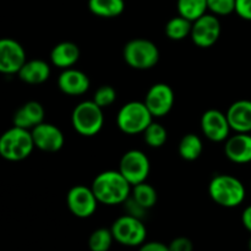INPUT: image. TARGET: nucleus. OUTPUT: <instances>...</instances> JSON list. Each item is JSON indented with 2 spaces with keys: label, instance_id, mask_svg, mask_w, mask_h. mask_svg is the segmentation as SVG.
<instances>
[{
  "label": "nucleus",
  "instance_id": "10",
  "mask_svg": "<svg viewBox=\"0 0 251 251\" xmlns=\"http://www.w3.org/2000/svg\"><path fill=\"white\" fill-rule=\"evenodd\" d=\"M98 203L92 188L86 185L73 186L66 195L69 211L77 218L91 217L97 210Z\"/></svg>",
  "mask_w": 251,
  "mask_h": 251
},
{
  "label": "nucleus",
  "instance_id": "8",
  "mask_svg": "<svg viewBox=\"0 0 251 251\" xmlns=\"http://www.w3.org/2000/svg\"><path fill=\"white\" fill-rule=\"evenodd\" d=\"M118 171L131 184V186H134L146 181L151 171V164L149 157L144 152L140 150H130L120 158Z\"/></svg>",
  "mask_w": 251,
  "mask_h": 251
},
{
  "label": "nucleus",
  "instance_id": "12",
  "mask_svg": "<svg viewBox=\"0 0 251 251\" xmlns=\"http://www.w3.org/2000/svg\"><path fill=\"white\" fill-rule=\"evenodd\" d=\"M26 61V51L21 43L6 37L0 38V74H17Z\"/></svg>",
  "mask_w": 251,
  "mask_h": 251
},
{
  "label": "nucleus",
  "instance_id": "15",
  "mask_svg": "<svg viewBox=\"0 0 251 251\" xmlns=\"http://www.w3.org/2000/svg\"><path fill=\"white\" fill-rule=\"evenodd\" d=\"M225 154L230 162L245 164L251 162V135L237 132L226 140Z\"/></svg>",
  "mask_w": 251,
  "mask_h": 251
},
{
  "label": "nucleus",
  "instance_id": "17",
  "mask_svg": "<svg viewBox=\"0 0 251 251\" xmlns=\"http://www.w3.org/2000/svg\"><path fill=\"white\" fill-rule=\"evenodd\" d=\"M44 115L46 112L41 103L37 100H28L14 113L12 123L14 126L32 130L34 126L44 122Z\"/></svg>",
  "mask_w": 251,
  "mask_h": 251
},
{
  "label": "nucleus",
  "instance_id": "11",
  "mask_svg": "<svg viewBox=\"0 0 251 251\" xmlns=\"http://www.w3.org/2000/svg\"><path fill=\"white\" fill-rule=\"evenodd\" d=\"M176 100L173 88L163 82L152 85L145 96V104L153 118L166 117L172 110Z\"/></svg>",
  "mask_w": 251,
  "mask_h": 251
},
{
  "label": "nucleus",
  "instance_id": "28",
  "mask_svg": "<svg viewBox=\"0 0 251 251\" xmlns=\"http://www.w3.org/2000/svg\"><path fill=\"white\" fill-rule=\"evenodd\" d=\"M117 100V91L113 86L103 85L96 90L93 95V102L97 105H100L102 109L110 107Z\"/></svg>",
  "mask_w": 251,
  "mask_h": 251
},
{
  "label": "nucleus",
  "instance_id": "18",
  "mask_svg": "<svg viewBox=\"0 0 251 251\" xmlns=\"http://www.w3.org/2000/svg\"><path fill=\"white\" fill-rule=\"evenodd\" d=\"M227 119L230 129L235 132H251V100H240L232 103L228 108Z\"/></svg>",
  "mask_w": 251,
  "mask_h": 251
},
{
  "label": "nucleus",
  "instance_id": "6",
  "mask_svg": "<svg viewBox=\"0 0 251 251\" xmlns=\"http://www.w3.org/2000/svg\"><path fill=\"white\" fill-rule=\"evenodd\" d=\"M103 123V109L93 100H83L78 103L71 114V124L75 131L86 137L97 135L102 130Z\"/></svg>",
  "mask_w": 251,
  "mask_h": 251
},
{
  "label": "nucleus",
  "instance_id": "26",
  "mask_svg": "<svg viewBox=\"0 0 251 251\" xmlns=\"http://www.w3.org/2000/svg\"><path fill=\"white\" fill-rule=\"evenodd\" d=\"M142 135H144L145 142L152 149H159L164 146L168 140V131L166 127L156 122H152L142 132Z\"/></svg>",
  "mask_w": 251,
  "mask_h": 251
},
{
  "label": "nucleus",
  "instance_id": "3",
  "mask_svg": "<svg viewBox=\"0 0 251 251\" xmlns=\"http://www.w3.org/2000/svg\"><path fill=\"white\" fill-rule=\"evenodd\" d=\"M34 150L31 130L12 126L0 135V157L9 162H20Z\"/></svg>",
  "mask_w": 251,
  "mask_h": 251
},
{
  "label": "nucleus",
  "instance_id": "23",
  "mask_svg": "<svg viewBox=\"0 0 251 251\" xmlns=\"http://www.w3.org/2000/svg\"><path fill=\"white\" fill-rule=\"evenodd\" d=\"M191 27H193V22L178 15L176 17H172L167 22L164 32H166V36L172 41H183L186 37L190 36Z\"/></svg>",
  "mask_w": 251,
  "mask_h": 251
},
{
  "label": "nucleus",
  "instance_id": "34",
  "mask_svg": "<svg viewBox=\"0 0 251 251\" xmlns=\"http://www.w3.org/2000/svg\"><path fill=\"white\" fill-rule=\"evenodd\" d=\"M242 222L243 226L245 227V229L251 233V205L248 206V207L243 211Z\"/></svg>",
  "mask_w": 251,
  "mask_h": 251
},
{
  "label": "nucleus",
  "instance_id": "13",
  "mask_svg": "<svg viewBox=\"0 0 251 251\" xmlns=\"http://www.w3.org/2000/svg\"><path fill=\"white\" fill-rule=\"evenodd\" d=\"M31 134L34 147L48 153L60 151L65 142L63 131L50 123H41L31 130Z\"/></svg>",
  "mask_w": 251,
  "mask_h": 251
},
{
  "label": "nucleus",
  "instance_id": "20",
  "mask_svg": "<svg viewBox=\"0 0 251 251\" xmlns=\"http://www.w3.org/2000/svg\"><path fill=\"white\" fill-rule=\"evenodd\" d=\"M17 75L27 85H41L50 76V65L42 59H32L24 64Z\"/></svg>",
  "mask_w": 251,
  "mask_h": 251
},
{
  "label": "nucleus",
  "instance_id": "21",
  "mask_svg": "<svg viewBox=\"0 0 251 251\" xmlns=\"http://www.w3.org/2000/svg\"><path fill=\"white\" fill-rule=\"evenodd\" d=\"M88 9L93 15L103 19H113L125 10L124 0H88Z\"/></svg>",
  "mask_w": 251,
  "mask_h": 251
},
{
  "label": "nucleus",
  "instance_id": "33",
  "mask_svg": "<svg viewBox=\"0 0 251 251\" xmlns=\"http://www.w3.org/2000/svg\"><path fill=\"white\" fill-rule=\"evenodd\" d=\"M139 251H171L168 245L161 242H145L140 245Z\"/></svg>",
  "mask_w": 251,
  "mask_h": 251
},
{
  "label": "nucleus",
  "instance_id": "5",
  "mask_svg": "<svg viewBox=\"0 0 251 251\" xmlns=\"http://www.w3.org/2000/svg\"><path fill=\"white\" fill-rule=\"evenodd\" d=\"M153 117L145 102L131 100L123 105L117 115V125L126 135L142 134L151 123Z\"/></svg>",
  "mask_w": 251,
  "mask_h": 251
},
{
  "label": "nucleus",
  "instance_id": "16",
  "mask_svg": "<svg viewBox=\"0 0 251 251\" xmlns=\"http://www.w3.org/2000/svg\"><path fill=\"white\" fill-rule=\"evenodd\" d=\"M58 87L68 96H81L90 88V77L75 68L65 69L58 77Z\"/></svg>",
  "mask_w": 251,
  "mask_h": 251
},
{
  "label": "nucleus",
  "instance_id": "19",
  "mask_svg": "<svg viewBox=\"0 0 251 251\" xmlns=\"http://www.w3.org/2000/svg\"><path fill=\"white\" fill-rule=\"evenodd\" d=\"M80 48L74 42H60L50 51V63L55 68L65 70L75 65L80 59Z\"/></svg>",
  "mask_w": 251,
  "mask_h": 251
},
{
  "label": "nucleus",
  "instance_id": "7",
  "mask_svg": "<svg viewBox=\"0 0 251 251\" xmlns=\"http://www.w3.org/2000/svg\"><path fill=\"white\" fill-rule=\"evenodd\" d=\"M114 240L124 247L136 248L146 242L147 229L144 221L124 215L114 221L110 227Z\"/></svg>",
  "mask_w": 251,
  "mask_h": 251
},
{
  "label": "nucleus",
  "instance_id": "32",
  "mask_svg": "<svg viewBox=\"0 0 251 251\" xmlns=\"http://www.w3.org/2000/svg\"><path fill=\"white\" fill-rule=\"evenodd\" d=\"M235 14L243 20L251 21V0H235Z\"/></svg>",
  "mask_w": 251,
  "mask_h": 251
},
{
  "label": "nucleus",
  "instance_id": "25",
  "mask_svg": "<svg viewBox=\"0 0 251 251\" xmlns=\"http://www.w3.org/2000/svg\"><path fill=\"white\" fill-rule=\"evenodd\" d=\"M131 198L134 200H136L142 207H145L146 210H150V208L153 207L157 203V199H158V195H157V191L151 184H147L146 181L144 183L136 184L131 188Z\"/></svg>",
  "mask_w": 251,
  "mask_h": 251
},
{
  "label": "nucleus",
  "instance_id": "14",
  "mask_svg": "<svg viewBox=\"0 0 251 251\" xmlns=\"http://www.w3.org/2000/svg\"><path fill=\"white\" fill-rule=\"evenodd\" d=\"M200 125L202 134L213 142H222L227 140L232 130L227 115L218 109L206 110L201 117Z\"/></svg>",
  "mask_w": 251,
  "mask_h": 251
},
{
  "label": "nucleus",
  "instance_id": "31",
  "mask_svg": "<svg viewBox=\"0 0 251 251\" xmlns=\"http://www.w3.org/2000/svg\"><path fill=\"white\" fill-rule=\"evenodd\" d=\"M168 247L171 251H194L193 242L186 237L174 238Z\"/></svg>",
  "mask_w": 251,
  "mask_h": 251
},
{
  "label": "nucleus",
  "instance_id": "27",
  "mask_svg": "<svg viewBox=\"0 0 251 251\" xmlns=\"http://www.w3.org/2000/svg\"><path fill=\"white\" fill-rule=\"evenodd\" d=\"M114 237L108 228H98L91 233L88 238V248L91 251H109Z\"/></svg>",
  "mask_w": 251,
  "mask_h": 251
},
{
  "label": "nucleus",
  "instance_id": "35",
  "mask_svg": "<svg viewBox=\"0 0 251 251\" xmlns=\"http://www.w3.org/2000/svg\"><path fill=\"white\" fill-rule=\"evenodd\" d=\"M248 249H249V251H251V237H250L249 242H248Z\"/></svg>",
  "mask_w": 251,
  "mask_h": 251
},
{
  "label": "nucleus",
  "instance_id": "22",
  "mask_svg": "<svg viewBox=\"0 0 251 251\" xmlns=\"http://www.w3.org/2000/svg\"><path fill=\"white\" fill-rule=\"evenodd\" d=\"M203 144L200 136L195 134H186L181 137L178 146V152L180 157L185 161H196L202 154Z\"/></svg>",
  "mask_w": 251,
  "mask_h": 251
},
{
  "label": "nucleus",
  "instance_id": "30",
  "mask_svg": "<svg viewBox=\"0 0 251 251\" xmlns=\"http://www.w3.org/2000/svg\"><path fill=\"white\" fill-rule=\"evenodd\" d=\"M123 205H124L125 212H126L125 215L132 216V217L140 218V220H144L145 216H146V208L142 207L136 200H134V199L131 198V195L126 199V201H125Z\"/></svg>",
  "mask_w": 251,
  "mask_h": 251
},
{
  "label": "nucleus",
  "instance_id": "29",
  "mask_svg": "<svg viewBox=\"0 0 251 251\" xmlns=\"http://www.w3.org/2000/svg\"><path fill=\"white\" fill-rule=\"evenodd\" d=\"M207 9L216 16H228L235 12V0H207Z\"/></svg>",
  "mask_w": 251,
  "mask_h": 251
},
{
  "label": "nucleus",
  "instance_id": "4",
  "mask_svg": "<svg viewBox=\"0 0 251 251\" xmlns=\"http://www.w3.org/2000/svg\"><path fill=\"white\" fill-rule=\"evenodd\" d=\"M123 58L130 68L136 70H149L158 63V47L146 38L131 39L124 46Z\"/></svg>",
  "mask_w": 251,
  "mask_h": 251
},
{
  "label": "nucleus",
  "instance_id": "9",
  "mask_svg": "<svg viewBox=\"0 0 251 251\" xmlns=\"http://www.w3.org/2000/svg\"><path fill=\"white\" fill-rule=\"evenodd\" d=\"M221 31V21L218 16L213 14L202 15L198 20L193 22L191 27V41L194 42L195 46L199 48H210L215 46L216 42L220 39Z\"/></svg>",
  "mask_w": 251,
  "mask_h": 251
},
{
  "label": "nucleus",
  "instance_id": "1",
  "mask_svg": "<svg viewBox=\"0 0 251 251\" xmlns=\"http://www.w3.org/2000/svg\"><path fill=\"white\" fill-rule=\"evenodd\" d=\"M91 188L98 202L115 206L123 205L126 201L132 186L119 171H105L93 179Z\"/></svg>",
  "mask_w": 251,
  "mask_h": 251
},
{
  "label": "nucleus",
  "instance_id": "2",
  "mask_svg": "<svg viewBox=\"0 0 251 251\" xmlns=\"http://www.w3.org/2000/svg\"><path fill=\"white\" fill-rule=\"evenodd\" d=\"M208 194L217 205L233 208L244 202L247 190L244 184L235 176L229 174H218L210 181Z\"/></svg>",
  "mask_w": 251,
  "mask_h": 251
},
{
  "label": "nucleus",
  "instance_id": "24",
  "mask_svg": "<svg viewBox=\"0 0 251 251\" xmlns=\"http://www.w3.org/2000/svg\"><path fill=\"white\" fill-rule=\"evenodd\" d=\"M176 9L180 16L194 22L207 12V0H178Z\"/></svg>",
  "mask_w": 251,
  "mask_h": 251
}]
</instances>
